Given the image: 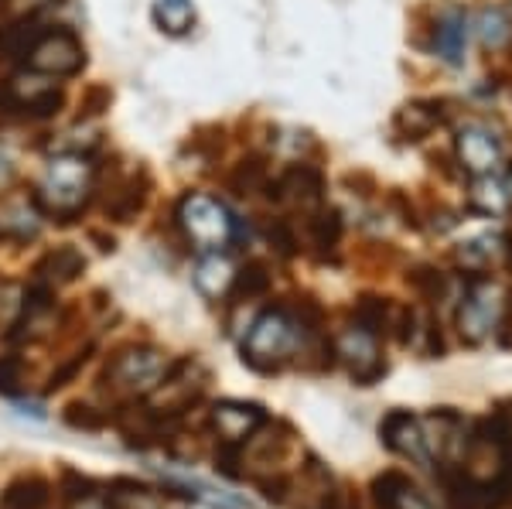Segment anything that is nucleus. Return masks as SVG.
<instances>
[{"instance_id": "nucleus-1", "label": "nucleus", "mask_w": 512, "mask_h": 509, "mask_svg": "<svg viewBox=\"0 0 512 509\" xmlns=\"http://www.w3.org/2000/svg\"><path fill=\"white\" fill-rule=\"evenodd\" d=\"M318 335V308L311 315L291 308H267L256 315L243 339V359L260 373H277L284 369L297 352H304L308 339Z\"/></svg>"}, {"instance_id": "nucleus-2", "label": "nucleus", "mask_w": 512, "mask_h": 509, "mask_svg": "<svg viewBox=\"0 0 512 509\" xmlns=\"http://www.w3.org/2000/svg\"><path fill=\"white\" fill-rule=\"evenodd\" d=\"M93 178L96 168L86 154H59V158H52L45 178L35 188V209L48 219L72 223L93 195Z\"/></svg>"}, {"instance_id": "nucleus-3", "label": "nucleus", "mask_w": 512, "mask_h": 509, "mask_svg": "<svg viewBox=\"0 0 512 509\" xmlns=\"http://www.w3.org/2000/svg\"><path fill=\"white\" fill-rule=\"evenodd\" d=\"M502 315H506V291L499 281L485 274H472L461 294V305L454 311V328H458L461 342L468 346H485L492 335H499Z\"/></svg>"}, {"instance_id": "nucleus-4", "label": "nucleus", "mask_w": 512, "mask_h": 509, "mask_svg": "<svg viewBox=\"0 0 512 509\" xmlns=\"http://www.w3.org/2000/svg\"><path fill=\"white\" fill-rule=\"evenodd\" d=\"M178 226L188 236V243L205 253H216L239 236V223L233 212L205 192H188L178 202Z\"/></svg>"}, {"instance_id": "nucleus-5", "label": "nucleus", "mask_w": 512, "mask_h": 509, "mask_svg": "<svg viewBox=\"0 0 512 509\" xmlns=\"http://www.w3.org/2000/svg\"><path fill=\"white\" fill-rule=\"evenodd\" d=\"M168 356L151 346H127L110 359L103 383L117 397H147L168 373Z\"/></svg>"}, {"instance_id": "nucleus-6", "label": "nucleus", "mask_w": 512, "mask_h": 509, "mask_svg": "<svg viewBox=\"0 0 512 509\" xmlns=\"http://www.w3.org/2000/svg\"><path fill=\"white\" fill-rule=\"evenodd\" d=\"M205 383H209V373H205V366L198 359H178V363L168 366L158 387L147 393V400H151V410L158 417H175L185 414L202 397Z\"/></svg>"}, {"instance_id": "nucleus-7", "label": "nucleus", "mask_w": 512, "mask_h": 509, "mask_svg": "<svg viewBox=\"0 0 512 509\" xmlns=\"http://www.w3.org/2000/svg\"><path fill=\"white\" fill-rule=\"evenodd\" d=\"M454 158H458L465 175L485 178L499 171L502 158H506V147H502V137L495 134L489 123L468 120L454 130Z\"/></svg>"}, {"instance_id": "nucleus-8", "label": "nucleus", "mask_w": 512, "mask_h": 509, "mask_svg": "<svg viewBox=\"0 0 512 509\" xmlns=\"http://www.w3.org/2000/svg\"><path fill=\"white\" fill-rule=\"evenodd\" d=\"M28 69L38 72V76H76V72L86 65V48L82 41L65 28H48L45 35L35 41V48L28 52Z\"/></svg>"}, {"instance_id": "nucleus-9", "label": "nucleus", "mask_w": 512, "mask_h": 509, "mask_svg": "<svg viewBox=\"0 0 512 509\" xmlns=\"http://www.w3.org/2000/svg\"><path fill=\"white\" fill-rule=\"evenodd\" d=\"M332 352L342 359L345 366H349L352 380L362 383V387L376 383L379 376L386 373L383 352H379V339L373 332H366V328H359L355 322L338 332V339L332 342Z\"/></svg>"}, {"instance_id": "nucleus-10", "label": "nucleus", "mask_w": 512, "mask_h": 509, "mask_svg": "<svg viewBox=\"0 0 512 509\" xmlns=\"http://www.w3.org/2000/svg\"><path fill=\"white\" fill-rule=\"evenodd\" d=\"M267 195L277 202H294L301 209H321L325 202V175L308 161H297L291 168H284L277 178L267 182Z\"/></svg>"}, {"instance_id": "nucleus-11", "label": "nucleus", "mask_w": 512, "mask_h": 509, "mask_svg": "<svg viewBox=\"0 0 512 509\" xmlns=\"http://www.w3.org/2000/svg\"><path fill=\"white\" fill-rule=\"evenodd\" d=\"M379 434H383V445L396 451V455L410 458L414 465H424L431 469L434 458L431 448H427V434H424V421L410 410H390L386 421L379 424Z\"/></svg>"}, {"instance_id": "nucleus-12", "label": "nucleus", "mask_w": 512, "mask_h": 509, "mask_svg": "<svg viewBox=\"0 0 512 509\" xmlns=\"http://www.w3.org/2000/svg\"><path fill=\"white\" fill-rule=\"evenodd\" d=\"M209 424L219 434L222 445L243 448L256 431L267 424V410L260 404H243V400H219L209 410Z\"/></svg>"}, {"instance_id": "nucleus-13", "label": "nucleus", "mask_w": 512, "mask_h": 509, "mask_svg": "<svg viewBox=\"0 0 512 509\" xmlns=\"http://www.w3.org/2000/svg\"><path fill=\"white\" fill-rule=\"evenodd\" d=\"M62 103H65L62 89L52 86V82H41L38 76L35 79H11L4 86V106H11V110H18L31 120L55 117V113L62 110Z\"/></svg>"}, {"instance_id": "nucleus-14", "label": "nucleus", "mask_w": 512, "mask_h": 509, "mask_svg": "<svg viewBox=\"0 0 512 509\" xmlns=\"http://www.w3.org/2000/svg\"><path fill=\"white\" fill-rule=\"evenodd\" d=\"M431 48L441 62L465 65L468 52V11L458 4H444L431 24Z\"/></svg>"}, {"instance_id": "nucleus-15", "label": "nucleus", "mask_w": 512, "mask_h": 509, "mask_svg": "<svg viewBox=\"0 0 512 509\" xmlns=\"http://www.w3.org/2000/svg\"><path fill=\"white\" fill-rule=\"evenodd\" d=\"M444 123V110L437 100H417L407 103L403 110H396L393 117V134L407 144H420L424 137H431L437 127Z\"/></svg>"}, {"instance_id": "nucleus-16", "label": "nucleus", "mask_w": 512, "mask_h": 509, "mask_svg": "<svg viewBox=\"0 0 512 509\" xmlns=\"http://www.w3.org/2000/svg\"><path fill=\"white\" fill-rule=\"evenodd\" d=\"M373 496L383 509H437L431 499L420 492L407 475L400 472H383L373 482Z\"/></svg>"}, {"instance_id": "nucleus-17", "label": "nucleus", "mask_w": 512, "mask_h": 509, "mask_svg": "<svg viewBox=\"0 0 512 509\" xmlns=\"http://www.w3.org/2000/svg\"><path fill=\"white\" fill-rule=\"evenodd\" d=\"M86 270V257L76 250V246H55L48 250L45 257L35 264V281L38 284H48V287H62V284H72L76 277Z\"/></svg>"}, {"instance_id": "nucleus-18", "label": "nucleus", "mask_w": 512, "mask_h": 509, "mask_svg": "<svg viewBox=\"0 0 512 509\" xmlns=\"http://www.w3.org/2000/svg\"><path fill=\"white\" fill-rule=\"evenodd\" d=\"M45 31L48 28H45L41 11L21 14V18H14L4 31H0V55H4L7 62H24L31 48H35V41L45 35Z\"/></svg>"}, {"instance_id": "nucleus-19", "label": "nucleus", "mask_w": 512, "mask_h": 509, "mask_svg": "<svg viewBox=\"0 0 512 509\" xmlns=\"http://www.w3.org/2000/svg\"><path fill=\"white\" fill-rule=\"evenodd\" d=\"M236 281V267L229 264L226 253H205L195 267V287L205 294L209 301H222L229 298V287Z\"/></svg>"}, {"instance_id": "nucleus-20", "label": "nucleus", "mask_w": 512, "mask_h": 509, "mask_svg": "<svg viewBox=\"0 0 512 509\" xmlns=\"http://www.w3.org/2000/svg\"><path fill=\"white\" fill-rule=\"evenodd\" d=\"M475 35L485 52H509L512 48V14L506 7L489 4L475 14Z\"/></svg>"}, {"instance_id": "nucleus-21", "label": "nucleus", "mask_w": 512, "mask_h": 509, "mask_svg": "<svg viewBox=\"0 0 512 509\" xmlns=\"http://www.w3.org/2000/svg\"><path fill=\"white\" fill-rule=\"evenodd\" d=\"M147 192H151V182H147V171H137L123 182L117 192L106 202V216L117 219V223H130L147 202Z\"/></svg>"}, {"instance_id": "nucleus-22", "label": "nucleus", "mask_w": 512, "mask_h": 509, "mask_svg": "<svg viewBox=\"0 0 512 509\" xmlns=\"http://www.w3.org/2000/svg\"><path fill=\"white\" fill-rule=\"evenodd\" d=\"M52 486L41 475H21L0 496V509H48Z\"/></svg>"}, {"instance_id": "nucleus-23", "label": "nucleus", "mask_w": 512, "mask_h": 509, "mask_svg": "<svg viewBox=\"0 0 512 509\" xmlns=\"http://www.w3.org/2000/svg\"><path fill=\"white\" fill-rule=\"evenodd\" d=\"M106 509H164V496L137 479H117L106 492Z\"/></svg>"}, {"instance_id": "nucleus-24", "label": "nucleus", "mask_w": 512, "mask_h": 509, "mask_svg": "<svg viewBox=\"0 0 512 509\" xmlns=\"http://www.w3.org/2000/svg\"><path fill=\"white\" fill-rule=\"evenodd\" d=\"M396 311L390 301H383V298H359L355 301V308H352V322L359 325V328H366V332H373L376 339H383L390 328H396Z\"/></svg>"}, {"instance_id": "nucleus-25", "label": "nucleus", "mask_w": 512, "mask_h": 509, "mask_svg": "<svg viewBox=\"0 0 512 509\" xmlns=\"http://www.w3.org/2000/svg\"><path fill=\"white\" fill-rule=\"evenodd\" d=\"M338 240H342V216H338V209H315L308 216V243L315 246L318 257H328V253L335 250Z\"/></svg>"}, {"instance_id": "nucleus-26", "label": "nucleus", "mask_w": 512, "mask_h": 509, "mask_svg": "<svg viewBox=\"0 0 512 509\" xmlns=\"http://www.w3.org/2000/svg\"><path fill=\"white\" fill-rule=\"evenodd\" d=\"M154 24L171 38H181L195 28L192 0H154Z\"/></svg>"}, {"instance_id": "nucleus-27", "label": "nucleus", "mask_w": 512, "mask_h": 509, "mask_svg": "<svg viewBox=\"0 0 512 509\" xmlns=\"http://www.w3.org/2000/svg\"><path fill=\"white\" fill-rule=\"evenodd\" d=\"M468 202H472V209L482 212V216H502V212L509 209V202H512V192L499 182V178L485 175V178H475V182H472Z\"/></svg>"}, {"instance_id": "nucleus-28", "label": "nucleus", "mask_w": 512, "mask_h": 509, "mask_svg": "<svg viewBox=\"0 0 512 509\" xmlns=\"http://www.w3.org/2000/svg\"><path fill=\"white\" fill-rule=\"evenodd\" d=\"M270 287V274L263 264H246L243 270H236V281L229 287V298L236 301V305H243V301H253L260 298V294H267Z\"/></svg>"}, {"instance_id": "nucleus-29", "label": "nucleus", "mask_w": 512, "mask_h": 509, "mask_svg": "<svg viewBox=\"0 0 512 509\" xmlns=\"http://www.w3.org/2000/svg\"><path fill=\"white\" fill-rule=\"evenodd\" d=\"M267 164H263V158H246L236 164V171L229 175V188L239 195H253V192H267Z\"/></svg>"}, {"instance_id": "nucleus-30", "label": "nucleus", "mask_w": 512, "mask_h": 509, "mask_svg": "<svg viewBox=\"0 0 512 509\" xmlns=\"http://www.w3.org/2000/svg\"><path fill=\"white\" fill-rule=\"evenodd\" d=\"M407 281L417 287V294L424 301H441L444 298V287H448V284H444V274H441V270H434V267L414 270V274H410Z\"/></svg>"}, {"instance_id": "nucleus-31", "label": "nucleus", "mask_w": 512, "mask_h": 509, "mask_svg": "<svg viewBox=\"0 0 512 509\" xmlns=\"http://www.w3.org/2000/svg\"><path fill=\"white\" fill-rule=\"evenodd\" d=\"M24 383V363L18 356H0V397H18Z\"/></svg>"}, {"instance_id": "nucleus-32", "label": "nucleus", "mask_w": 512, "mask_h": 509, "mask_svg": "<svg viewBox=\"0 0 512 509\" xmlns=\"http://www.w3.org/2000/svg\"><path fill=\"white\" fill-rule=\"evenodd\" d=\"M267 240L277 246L284 257H291V253H297V236H294V229H291V223L287 219H274L270 223V229H267Z\"/></svg>"}, {"instance_id": "nucleus-33", "label": "nucleus", "mask_w": 512, "mask_h": 509, "mask_svg": "<svg viewBox=\"0 0 512 509\" xmlns=\"http://www.w3.org/2000/svg\"><path fill=\"white\" fill-rule=\"evenodd\" d=\"M21 311V291L11 281H0V325L14 322Z\"/></svg>"}, {"instance_id": "nucleus-34", "label": "nucleus", "mask_w": 512, "mask_h": 509, "mask_svg": "<svg viewBox=\"0 0 512 509\" xmlns=\"http://www.w3.org/2000/svg\"><path fill=\"white\" fill-rule=\"evenodd\" d=\"M62 492H65V499H69V503H86V499H93V492H96V489H93V482L82 479V475L65 472Z\"/></svg>"}, {"instance_id": "nucleus-35", "label": "nucleus", "mask_w": 512, "mask_h": 509, "mask_svg": "<svg viewBox=\"0 0 512 509\" xmlns=\"http://www.w3.org/2000/svg\"><path fill=\"white\" fill-rule=\"evenodd\" d=\"M110 100H113V93L106 86H93L86 93V100L79 103V113L82 117H99L103 110H110Z\"/></svg>"}, {"instance_id": "nucleus-36", "label": "nucleus", "mask_w": 512, "mask_h": 509, "mask_svg": "<svg viewBox=\"0 0 512 509\" xmlns=\"http://www.w3.org/2000/svg\"><path fill=\"white\" fill-rule=\"evenodd\" d=\"M65 424H72V428L96 431L99 424H103V417L93 414V407H86V404H69V407H65Z\"/></svg>"}, {"instance_id": "nucleus-37", "label": "nucleus", "mask_w": 512, "mask_h": 509, "mask_svg": "<svg viewBox=\"0 0 512 509\" xmlns=\"http://www.w3.org/2000/svg\"><path fill=\"white\" fill-rule=\"evenodd\" d=\"M318 509H359V503L352 499V489L345 486H332L325 496V503H321Z\"/></svg>"}, {"instance_id": "nucleus-38", "label": "nucleus", "mask_w": 512, "mask_h": 509, "mask_svg": "<svg viewBox=\"0 0 512 509\" xmlns=\"http://www.w3.org/2000/svg\"><path fill=\"white\" fill-rule=\"evenodd\" d=\"M499 339H502V346H512V298L506 301V315H502V325H499Z\"/></svg>"}, {"instance_id": "nucleus-39", "label": "nucleus", "mask_w": 512, "mask_h": 509, "mask_svg": "<svg viewBox=\"0 0 512 509\" xmlns=\"http://www.w3.org/2000/svg\"><path fill=\"white\" fill-rule=\"evenodd\" d=\"M11 182H14V164H11L7 154H0V192H7Z\"/></svg>"}, {"instance_id": "nucleus-40", "label": "nucleus", "mask_w": 512, "mask_h": 509, "mask_svg": "<svg viewBox=\"0 0 512 509\" xmlns=\"http://www.w3.org/2000/svg\"><path fill=\"white\" fill-rule=\"evenodd\" d=\"M499 264L512 274V236H502V257H499Z\"/></svg>"}]
</instances>
